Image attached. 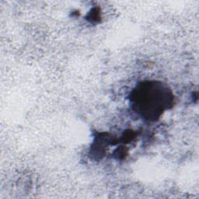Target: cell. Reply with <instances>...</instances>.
Segmentation results:
<instances>
[{
  "label": "cell",
  "instance_id": "obj_3",
  "mask_svg": "<svg viewBox=\"0 0 199 199\" xmlns=\"http://www.w3.org/2000/svg\"><path fill=\"white\" fill-rule=\"evenodd\" d=\"M97 9H94L93 10V13H90V19H93V21H97L98 19L100 18V14H99V12L96 11Z\"/></svg>",
  "mask_w": 199,
  "mask_h": 199
},
{
  "label": "cell",
  "instance_id": "obj_1",
  "mask_svg": "<svg viewBox=\"0 0 199 199\" xmlns=\"http://www.w3.org/2000/svg\"><path fill=\"white\" fill-rule=\"evenodd\" d=\"M131 107L148 121H156L166 110L172 108L174 95L171 88L161 81L141 82L131 92Z\"/></svg>",
  "mask_w": 199,
  "mask_h": 199
},
{
  "label": "cell",
  "instance_id": "obj_2",
  "mask_svg": "<svg viewBox=\"0 0 199 199\" xmlns=\"http://www.w3.org/2000/svg\"><path fill=\"white\" fill-rule=\"evenodd\" d=\"M136 137V132L133 131H127L125 133H124V136H122V142H128L130 141L133 140V139Z\"/></svg>",
  "mask_w": 199,
  "mask_h": 199
}]
</instances>
